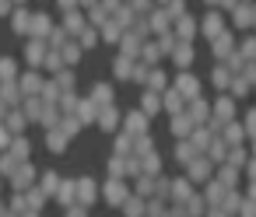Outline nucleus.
<instances>
[{
	"mask_svg": "<svg viewBox=\"0 0 256 217\" xmlns=\"http://www.w3.org/2000/svg\"><path fill=\"white\" fill-rule=\"evenodd\" d=\"M25 200H28V210H42L50 196L42 193V186H28V189H25Z\"/></svg>",
	"mask_w": 256,
	"mask_h": 217,
	"instance_id": "obj_10",
	"label": "nucleus"
},
{
	"mask_svg": "<svg viewBox=\"0 0 256 217\" xmlns=\"http://www.w3.org/2000/svg\"><path fill=\"white\" fill-rule=\"evenodd\" d=\"M102 35H106V39H116V25L106 21V25H102Z\"/></svg>",
	"mask_w": 256,
	"mask_h": 217,
	"instance_id": "obj_35",
	"label": "nucleus"
},
{
	"mask_svg": "<svg viewBox=\"0 0 256 217\" xmlns=\"http://www.w3.org/2000/svg\"><path fill=\"white\" fill-rule=\"evenodd\" d=\"M92 200H95V182H92V179H78V203L88 207Z\"/></svg>",
	"mask_w": 256,
	"mask_h": 217,
	"instance_id": "obj_16",
	"label": "nucleus"
},
{
	"mask_svg": "<svg viewBox=\"0 0 256 217\" xmlns=\"http://www.w3.org/2000/svg\"><path fill=\"white\" fill-rule=\"evenodd\" d=\"M78 35H81V39H78V42H81V49H88V46H95V28H81Z\"/></svg>",
	"mask_w": 256,
	"mask_h": 217,
	"instance_id": "obj_31",
	"label": "nucleus"
},
{
	"mask_svg": "<svg viewBox=\"0 0 256 217\" xmlns=\"http://www.w3.org/2000/svg\"><path fill=\"white\" fill-rule=\"evenodd\" d=\"M56 105H60V112H64V116H74V112H78V98H74V91H64Z\"/></svg>",
	"mask_w": 256,
	"mask_h": 217,
	"instance_id": "obj_23",
	"label": "nucleus"
},
{
	"mask_svg": "<svg viewBox=\"0 0 256 217\" xmlns=\"http://www.w3.org/2000/svg\"><path fill=\"white\" fill-rule=\"evenodd\" d=\"M8 210H14V214H25V210H28V200H25V193H14V200L8 203Z\"/></svg>",
	"mask_w": 256,
	"mask_h": 217,
	"instance_id": "obj_29",
	"label": "nucleus"
},
{
	"mask_svg": "<svg viewBox=\"0 0 256 217\" xmlns=\"http://www.w3.org/2000/svg\"><path fill=\"white\" fill-rule=\"evenodd\" d=\"M81 4H84V7H95V0H81Z\"/></svg>",
	"mask_w": 256,
	"mask_h": 217,
	"instance_id": "obj_41",
	"label": "nucleus"
},
{
	"mask_svg": "<svg viewBox=\"0 0 256 217\" xmlns=\"http://www.w3.org/2000/svg\"><path fill=\"white\" fill-rule=\"evenodd\" d=\"M8 112H11V105H8L4 98H0V123H4V116H8Z\"/></svg>",
	"mask_w": 256,
	"mask_h": 217,
	"instance_id": "obj_39",
	"label": "nucleus"
},
{
	"mask_svg": "<svg viewBox=\"0 0 256 217\" xmlns=\"http://www.w3.org/2000/svg\"><path fill=\"white\" fill-rule=\"evenodd\" d=\"M116 74H120V77H126V74H130V63H126V60H120V63H116Z\"/></svg>",
	"mask_w": 256,
	"mask_h": 217,
	"instance_id": "obj_37",
	"label": "nucleus"
},
{
	"mask_svg": "<svg viewBox=\"0 0 256 217\" xmlns=\"http://www.w3.org/2000/svg\"><path fill=\"white\" fill-rule=\"evenodd\" d=\"M11 28H14L18 35H28V28H32V11H28L25 4L11 11Z\"/></svg>",
	"mask_w": 256,
	"mask_h": 217,
	"instance_id": "obj_4",
	"label": "nucleus"
},
{
	"mask_svg": "<svg viewBox=\"0 0 256 217\" xmlns=\"http://www.w3.org/2000/svg\"><path fill=\"white\" fill-rule=\"evenodd\" d=\"M18 165H22V161H18V158H14L11 151H4V154H0V175H8V179H11Z\"/></svg>",
	"mask_w": 256,
	"mask_h": 217,
	"instance_id": "obj_22",
	"label": "nucleus"
},
{
	"mask_svg": "<svg viewBox=\"0 0 256 217\" xmlns=\"http://www.w3.org/2000/svg\"><path fill=\"white\" fill-rule=\"evenodd\" d=\"M14 11V0H0V14H11Z\"/></svg>",
	"mask_w": 256,
	"mask_h": 217,
	"instance_id": "obj_36",
	"label": "nucleus"
},
{
	"mask_svg": "<svg viewBox=\"0 0 256 217\" xmlns=\"http://www.w3.org/2000/svg\"><path fill=\"white\" fill-rule=\"evenodd\" d=\"M18 84H22L25 98H28V95H39L46 81H42V74H39V70H28V74H22V81H18Z\"/></svg>",
	"mask_w": 256,
	"mask_h": 217,
	"instance_id": "obj_7",
	"label": "nucleus"
},
{
	"mask_svg": "<svg viewBox=\"0 0 256 217\" xmlns=\"http://www.w3.org/2000/svg\"><path fill=\"white\" fill-rule=\"evenodd\" d=\"M109 98H112V91H109V88H102V84H98V88H95V95H92V102H95L98 109H102V105H109Z\"/></svg>",
	"mask_w": 256,
	"mask_h": 217,
	"instance_id": "obj_28",
	"label": "nucleus"
},
{
	"mask_svg": "<svg viewBox=\"0 0 256 217\" xmlns=\"http://www.w3.org/2000/svg\"><path fill=\"white\" fill-rule=\"evenodd\" d=\"M64 28H67L70 35H78V32L84 28V18H81L78 11H64Z\"/></svg>",
	"mask_w": 256,
	"mask_h": 217,
	"instance_id": "obj_17",
	"label": "nucleus"
},
{
	"mask_svg": "<svg viewBox=\"0 0 256 217\" xmlns=\"http://www.w3.org/2000/svg\"><path fill=\"white\" fill-rule=\"evenodd\" d=\"M84 210H88L84 203H70V207H67V217H88Z\"/></svg>",
	"mask_w": 256,
	"mask_h": 217,
	"instance_id": "obj_34",
	"label": "nucleus"
},
{
	"mask_svg": "<svg viewBox=\"0 0 256 217\" xmlns=\"http://www.w3.org/2000/svg\"><path fill=\"white\" fill-rule=\"evenodd\" d=\"M22 109H25L28 123H39V119H42V109H46V102H42L39 95H28V98L22 102Z\"/></svg>",
	"mask_w": 256,
	"mask_h": 217,
	"instance_id": "obj_8",
	"label": "nucleus"
},
{
	"mask_svg": "<svg viewBox=\"0 0 256 217\" xmlns=\"http://www.w3.org/2000/svg\"><path fill=\"white\" fill-rule=\"evenodd\" d=\"M0 98H4L11 109H18V105L25 102V91H22L18 81H4V84H0Z\"/></svg>",
	"mask_w": 256,
	"mask_h": 217,
	"instance_id": "obj_3",
	"label": "nucleus"
},
{
	"mask_svg": "<svg viewBox=\"0 0 256 217\" xmlns=\"http://www.w3.org/2000/svg\"><path fill=\"white\" fill-rule=\"evenodd\" d=\"M50 32H53V21H50V14H32L28 39H50Z\"/></svg>",
	"mask_w": 256,
	"mask_h": 217,
	"instance_id": "obj_5",
	"label": "nucleus"
},
{
	"mask_svg": "<svg viewBox=\"0 0 256 217\" xmlns=\"http://www.w3.org/2000/svg\"><path fill=\"white\" fill-rule=\"evenodd\" d=\"M8 151H11V154H14L18 161H28V151H32V144L25 140V133H18V137L11 140V147H8Z\"/></svg>",
	"mask_w": 256,
	"mask_h": 217,
	"instance_id": "obj_13",
	"label": "nucleus"
},
{
	"mask_svg": "<svg viewBox=\"0 0 256 217\" xmlns=\"http://www.w3.org/2000/svg\"><path fill=\"white\" fill-rule=\"evenodd\" d=\"M42 67H46L50 74L64 70V67H67V63H64V53H60V49H50V53H46V60H42Z\"/></svg>",
	"mask_w": 256,
	"mask_h": 217,
	"instance_id": "obj_18",
	"label": "nucleus"
},
{
	"mask_svg": "<svg viewBox=\"0 0 256 217\" xmlns=\"http://www.w3.org/2000/svg\"><path fill=\"white\" fill-rule=\"evenodd\" d=\"M4 81H18V63L14 60H0V84H4Z\"/></svg>",
	"mask_w": 256,
	"mask_h": 217,
	"instance_id": "obj_21",
	"label": "nucleus"
},
{
	"mask_svg": "<svg viewBox=\"0 0 256 217\" xmlns=\"http://www.w3.org/2000/svg\"><path fill=\"white\" fill-rule=\"evenodd\" d=\"M4 214H8V207H4V203H0V217H4Z\"/></svg>",
	"mask_w": 256,
	"mask_h": 217,
	"instance_id": "obj_42",
	"label": "nucleus"
},
{
	"mask_svg": "<svg viewBox=\"0 0 256 217\" xmlns=\"http://www.w3.org/2000/svg\"><path fill=\"white\" fill-rule=\"evenodd\" d=\"M22 217H39V210H25V214H22Z\"/></svg>",
	"mask_w": 256,
	"mask_h": 217,
	"instance_id": "obj_40",
	"label": "nucleus"
},
{
	"mask_svg": "<svg viewBox=\"0 0 256 217\" xmlns=\"http://www.w3.org/2000/svg\"><path fill=\"white\" fill-rule=\"evenodd\" d=\"M60 53H64V63H78V56H81V42H67Z\"/></svg>",
	"mask_w": 256,
	"mask_h": 217,
	"instance_id": "obj_26",
	"label": "nucleus"
},
{
	"mask_svg": "<svg viewBox=\"0 0 256 217\" xmlns=\"http://www.w3.org/2000/svg\"><path fill=\"white\" fill-rule=\"evenodd\" d=\"M56 200H60L64 207H70V203H78V182H74V179H60V189H56Z\"/></svg>",
	"mask_w": 256,
	"mask_h": 217,
	"instance_id": "obj_9",
	"label": "nucleus"
},
{
	"mask_svg": "<svg viewBox=\"0 0 256 217\" xmlns=\"http://www.w3.org/2000/svg\"><path fill=\"white\" fill-rule=\"evenodd\" d=\"M60 119H64L60 105H46V109H42V119H39V123H42L46 130H53V126H60Z\"/></svg>",
	"mask_w": 256,
	"mask_h": 217,
	"instance_id": "obj_15",
	"label": "nucleus"
},
{
	"mask_svg": "<svg viewBox=\"0 0 256 217\" xmlns=\"http://www.w3.org/2000/svg\"><path fill=\"white\" fill-rule=\"evenodd\" d=\"M98 126H102V130H112V126H116V112H112L109 105L98 112Z\"/></svg>",
	"mask_w": 256,
	"mask_h": 217,
	"instance_id": "obj_27",
	"label": "nucleus"
},
{
	"mask_svg": "<svg viewBox=\"0 0 256 217\" xmlns=\"http://www.w3.org/2000/svg\"><path fill=\"white\" fill-rule=\"evenodd\" d=\"M78 119H81V123H88V119H98V105H95L92 98L78 102Z\"/></svg>",
	"mask_w": 256,
	"mask_h": 217,
	"instance_id": "obj_19",
	"label": "nucleus"
},
{
	"mask_svg": "<svg viewBox=\"0 0 256 217\" xmlns=\"http://www.w3.org/2000/svg\"><path fill=\"white\" fill-rule=\"evenodd\" d=\"M4 126H8L14 137H18V133H25V126H28V116H25V109H22V105H18V109H11V112L4 116Z\"/></svg>",
	"mask_w": 256,
	"mask_h": 217,
	"instance_id": "obj_6",
	"label": "nucleus"
},
{
	"mask_svg": "<svg viewBox=\"0 0 256 217\" xmlns=\"http://www.w3.org/2000/svg\"><path fill=\"white\" fill-rule=\"evenodd\" d=\"M106 14H109V7L106 4H95L92 7V25H106Z\"/></svg>",
	"mask_w": 256,
	"mask_h": 217,
	"instance_id": "obj_30",
	"label": "nucleus"
},
{
	"mask_svg": "<svg viewBox=\"0 0 256 217\" xmlns=\"http://www.w3.org/2000/svg\"><path fill=\"white\" fill-rule=\"evenodd\" d=\"M67 140H70V137H67V133H64L60 126H53V130H46V144H50V151H56V154H60Z\"/></svg>",
	"mask_w": 256,
	"mask_h": 217,
	"instance_id": "obj_12",
	"label": "nucleus"
},
{
	"mask_svg": "<svg viewBox=\"0 0 256 217\" xmlns=\"http://www.w3.org/2000/svg\"><path fill=\"white\" fill-rule=\"evenodd\" d=\"M46 53H50V42H46V39H28V46H25V60L32 63V70L42 67Z\"/></svg>",
	"mask_w": 256,
	"mask_h": 217,
	"instance_id": "obj_2",
	"label": "nucleus"
},
{
	"mask_svg": "<svg viewBox=\"0 0 256 217\" xmlns=\"http://www.w3.org/2000/svg\"><path fill=\"white\" fill-rule=\"evenodd\" d=\"M60 95H64V91H60V84H56V81H46V84H42V91H39V98H42L46 105H56V102H60Z\"/></svg>",
	"mask_w": 256,
	"mask_h": 217,
	"instance_id": "obj_14",
	"label": "nucleus"
},
{
	"mask_svg": "<svg viewBox=\"0 0 256 217\" xmlns=\"http://www.w3.org/2000/svg\"><path fill=\"white\" fill-rule=\"evenodd\" d=\"M53 81L60 84V91H70V88H74V74H70L67 67H64V70H56V74H53Z\"/></svg>",
	"mask_w": 256,
	"mask_h": 217,
	"instance_id": "obj_24",
	"label": "nucleus"
},
{
	"mask_svg": "<svg viewBox=\"0 0 256 217\" xmlns=\"http://www.w3.org/2000/svg\"><path fill=\"white\" fill-rule=\"evenodd\" d=\"M39 186H42L46 196H56V189H60V175H56V172H46V175L39 179Z\"/></svg>",
	"mask_w": 256,
	"mask_h": 217,
	"instance_id": "obj_20",
	"label": "nucleus"
},
{
	"mask_svg": "<svg viewBox=\"0 0 256 217\" xmlns=\"http://www.w3.org/2000/svg\"><path fill=\"white\" fill-rule=\"evenodd\" d=\"M36 175H39V172H36L28 161H22V165L14 168V175H11V186H14V193H25L28 186H36Z\"/></svg>",
	"mask_w": 256,
	"mask_h": 217,
	"instance_id": "obj_1",
	"label": "nucleus"
},
{
	"mask_svg": "<svg viewBox=\"0 0 256 217\" xmlns=\"http://www.w3.org/2000/svg\"><path fill=\"white\" fill-rule=\"evenodd\" d=\"M11 140H14V133H11L4 123H0V151H8V147H11Z\"/></svg>",
	"mask_w": 256,
	"mask_h": 217,
	"instance_id": "obj_33",
	"label": "nucleus"
},
{
	"mask_svg": "<svg viewBox=\"0 0 256 217\" xmlns=\"http://www.w3.org/2000/svg\"><path fill=\"white\" fill-rule=\"evenodd\" d=\"M56 4H60V11H74V4H78V0H56Z\"/></svg>",
	"mask_w": 256,
	"mask_h": 217,
	"instance_id": "obj_38",
	"label": "nucleus"
},
{
	"mask_svg": "<svg viewBox=\"0 0 256 217\" xmlns=\"http://www.w3.org/2000/svg\"><path fill=\"white\" fill-rule=\"evenodd\" d=\"M60 130H64L67 137H74V133L81 130V119H78V112H74V116H64V119H60Z\"/></svg>",
	"mask_w": 256,
	"mask_h": 217,
	"instance_id": "obj_25",
	"label": "nucleus"
},
{
	"mask_svg": "<svg viewBox=\"0 0 256 217\" xmlns=\"http://www.w3.org/2000/svg\"><path fill=\"white\" fill-rule=\"evenodd\" d=\"M22 4H25V0H14V7H22Z\"/></svg>",
	"mask_w": 256,
	"mask_h": 217,
	"instance_id": "obj_43",
	"label": "nucleus"
},
{
	"mask_svg": "<svg viewBox=\"0 0 256 217\" xmlns=\"http://www.w3.org/2000/svg\"><path fill=\"white\" fill-rule=\"evenodd\" d=\"M46 42H50V49H64V46L70 42V32H67L64 25H53V32H50V39H46Z\"/></svg>",
	"mask_w": 256,
	"mask_h": 217,
	"instance_id": "obj_11",
	"label": "nucleus"
},
{
	"mask_svg": "<svg viewBox=\"0 0 256 217\" xmlns=\"http://www.w3.org/2000/svg\"><path fill=\"white\" fill-rule=\"evenodd\" d=\"M106 196H109L112 203H120V200H123V186H120V182H109V186H106Z\"/></svg>",
	"mask_w": 256,
	"mask_h": 217,
	"instance_id": "obj_32",
	"label": "nucleus"
}]
</instances>
